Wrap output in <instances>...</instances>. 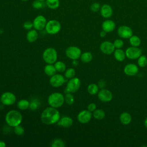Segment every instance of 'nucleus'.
I'll list each match as a JSON object with an SVG mask.
<instances>
[{
	"mask_svg": "<svg viewBox=\"0 0 147 147\" xmlns=\"http://www.w3.org/2000/svg\"><path fill=\"white\" fill-rule=\"evenodd\" d=\"M60 118V114L56 108L53 107H47L41 113V119L42 122L47 125H51L57 123Z\"/></svg>",
	"mask_w": 147,
	"mask_h": 147,
	"instance_id": "f257e3e1",
	"label": "nucleus"
},
{
	"mask_svg": "<svg viewBox=\"0 0 147 147\" xmlns=\"http://www.w3.org/2000/svg\"><path fill=\"white\" fill-rule=\"evenodd\" d=\"M22 121V116L21 113L16 110L9 111L5 116V121L6 123L11 126L15 127L21 124Z\"/></svg>",
	"mask_w": 147,
	"mask_h": 147,
	"instance_id": "f03ea898",
	"label": "nucleus"
},
{
	"mask_svg": "<svg viewBox=\"0 0 147 147\" xmlns=\"http://www.w3.org/2000/svg\"><path fill=\"white\" fill-rule=\"evenodd\" d=\"M48 103L51 107H60L64 103V96L60 92H53L48 96Z\"/></svg>",
	"mask_w": 147,
	"mask_h": 147,
	"instance_id": "7ed1b4c3",
	"label": "nucleus"
},
{
	"mask_svg": "<svg viewBox=\"0 0 147 147\" xmlns=\"http://www.w3.org/2000/svg\"><path fill=\"white\" fill-rule=\"evenodd\" d=\"M42 59L47 64H53L57 59V52L55 48H48L43 52Z\"/></svg>",
	"mask_w": 147,
	"mask_h": 147,
	"instance_id": "20e7f679",
	"label": "nucleus"
},
{
	"mask_svg": "<svg viewBox=\"0 0 147 147\" xmlns=\"http://www.w3.org/2000/svg\"><path fill=\"white\" fill-rule=\"evenodd\" d=\"M61 24L60 22L56 20H51L47 22L45 26V31L49 34H56L61 30Z\"/></svg>",
	"mask_w": 147,
	"mask_h": 147,
	"instance_id": "39448f33",
	"label": "nucleus"
},
{
	"mask_svg": "<svg viewBox=\"0 0 147 147\" xmlns=\"http://www.w3.org/2000/svg\"><path fill=\"white\" fill-rule=\"evenodd\" d=\"M81 82L80 79L77 77H74L69 80L67 84L65 92L74 93L76 92L80 88Z\"/></svg>",
	"mask_w": 147,
	"mask_h": 147,
	"instance_id": "423d86ee",
	"label": "nucleus"
},
{
	"mask_svg": "<svg viewBox=\"0 0 147 147\" xmlns=\"http://www.w3.org/2000/svg\"><path fill=\"white\" fill-rule=\"evenodd\" d=\"M0 101L4 105H12L16 102V96L13 93L11 92H5L1 96Z\"/></svg>",
	"mask_w": 147,
	"mask_h": 147,
	"instance_id": "0eeeda50",
	"label": "nucleus"
},
{
	"mask_svg": "<svg viewBox=\"0 0 147 147\" xmlns=\"http://www.w3.org/2000/svg\"><path fill=\"white\" fill-rule=\"evenodd\" d=\"M66 56L71 60H78L82 55L81 50L76 46H71L65 50Z\"/></svg>",
	"mask_w": 147,
	"mask_h": 147,
	"instance_id": "6e6552de",
	"label": "nucleus"
},
{
	"mask_svg": "<svg viewBox=\"0 0 147 147\" xmlns=\"http://www.w3.org/2000/svg\"><path fill=\"white\" fill-rule=\"evenodd\" d=\"M47 23V19L44 16H37L34 18L33 21V28L37 30H42L45 29Z\"/></svg>",
	"mask_w": 147,
	"mask_h": 147,
	"instance_id": "1a4fd4ad",
	"label": "nucleus"
},
{
	"mask_svg": "<svg viewBox=\"0 0 147 147\" xmlns=\"http://www.w3.org/2000/svg\"><path fill=\"white\" fill-rule=\"evenodd\" d=\"M126 56L130 59H138L142 55V49L136 47H130L125 51Z\"/></svg>",
	"mask_w": 147,
	"mask_h": 147,
	"instance_id": "9d476101",
	"label": "nucleus"
},
{
	"mask_svg": "<svg viewBox=\"0 0 147 147\" xmlns=\"http://www.w3.org/2000/svg\"><path fill=\"white\" fill-rule=\"evenodd\" d=\"M65 78L61 74H55L51 76L49 83L53 87H59L64 84L65 82Z\"/></svg>",
	"mask_w": 147,
	"mask_h": 147,
	"instance_id": "9b49d317",
	"label": "nucleus"
},
{
	"mask_svg": "<svg viewBox=\"0 0 147 147\" xmlns=\"http://www.w3.org/2000/svg\"><path fill=\"white\" fill-rule=\"evenodd\" d=\"M118 34L119 37L123 38H129L133 35L132 29L126 25H122L118 28L117 30Z\"/></svg>",
	"mask_w": 147,
	"mask_h": 147,
	"instance_id": "f8f14e48",
	"label": "nucleus"
},
{
	"mask_svg": "<svg viewBox=\"0 0 147 147\" xmlns=\"http://www.w3.org/2000/svg\"><path fill=\"white\" fill-rule=\"evenodd\" d=\"M99 99L103 102H109L113 99V94L110 91L102 88L98 92Z\"/></svg>",
	"mask_w": 147,
	"mask_h": 147,
	"instance_id": "ddd939ff",
	"label": "nucleus"
},
{
	"mask_svg": "<svg viewBox=\"0 0 147 147\" xmlns=\"http://www.w3.org/2000/svg\"><path fill=\"white\" fill-rule=\"evenodd\" d=\"M100 49L103 53L106 55H110L114 52L115 47L113 43L109 41H105L100 44Z\"/></svg>",
	"mask_w": 147,
	"mask_h": 147,
	"instance_id": "4468645a",
	"label": "nucleus"
},
{
	"mask_svg": "<svg viewBox=\"0 0 147 147\" xmlns=\"http://www.w3.org/2000/svg\"><path fill=\"white\" fill-rule=\"evenodd\" d=\"M92 114L89 110H83L78 115V120L81 123H88L91 119Z\"/></svg>",
	"mask_w": 147,
	"mask_h": 147,
	"instance_id": "2eb2a0df",
	"label": "nucleus"
},
{
	"mask_svg": "<svg viewBox=\"0 0 147 147\" xmlns=\"http://www.w3.org/2000/svg\"><path fill=\"white\" fill-rule=\"evenodd\" d=\"M138 71V68L137 65L130 63L127 64L124 68V72L128 76H134Z\"/></svg>",
	"mask_w": 147,
	"mask_h": 147,
	"instance_id": "dca6fc26",
	"label": "nucleus"
},
{
	"mask_svg": "<svg viewBox=\"0 0 147 147\" xmlns=\"http://www.w3.org/2000/svg\"><path fill=\"white\" fill-rule=\"evenodd\" d=\"M101 16L105 18H109L113 15V9L108 4L103 5L100 9Z\"/></svg>",
	"mask_w": 147,
	"mask_h": 147,
	"instance_id": "f3484780",
	"label": "nucleus"
},
{
	"mask_svg": "<svg viewBox=\"0 0 147 147\" xmlns=\"http://www.w3.org/2000/svg\"><path fill=\"white\" fill-rule=\"evenodd\" d=\"M102 28L103 30L106 33L113 32L115 28V23L110 20H107L105 21L102 24Z\"/></svg>",
	"mask_w": 147,
	"mask_h": 147,
	"instance_id": "a211bd4d",
	"label": "nucleus"
},
{
	"mask_svg": "<svg viewBox=\"0 0 147 147\" xmlns=\"http://www.w3.org/2000/svg\"><path fill=\"white\" fill-rule=\"evenodd\" d=\"M57 123L60 126H62L63 127H69L73 124V120L69 117L64 116L60 118Z\"/></svg>",
	"mask_w": 147,
	"mask_h": 147,
	"instance_id": "6ab92c4d",
	"label": "nucleus"
},
{
	"mask_svg": "<svg viewBox=\"0 0 147 147\" xmlns=\"http://www.w3.org/2000/svg\"><path fill=\"white\" fill-rule=\"evenodd\" d=\"M38 33L37 30L31 29L29 30L26 34V39L29 42H34L38 38Z\"/></svg>",
	"mask_w": 147,
	"mask_h": 147,
	"instance_id": "aec40b11",
	"label": "nucleus"
},
{
	"mask_svg": "<svg viewBox=\"0 0 147 147\" xmlns=\"http://www.w3.org/2000/svg\"><path fill=\"white\" fill-rule=\"evenodd\" d=\"M119 119L122 124L127 125L131 122V117L129 113L127 112H123L120 115Z\"/></svg>",
	"mask_w": 147,
	"mask_h": 147,
	"instance_id": "412c9836",
	"label": "nucleus"
},
{
	"mask_svg": "<svg viewBox=\"0 0 147 147\" xmlns=\"http://www.w3.org/2000/svg\"><path fill=\"white\" fill-rule=\"evenodd\" d=\"M57 71L55 68V67L52 64H48L44 67V72L45 74L49 76H52L56 74Z\"/></svg>",
	"mask_w": 147,
	"mask_h": 147,
	"instance_id": "4be33fe9",
	"label": "nucleus"
},
{
	"mask_svg": "<svg viewBox=\"0 0 147 147\" xmlns=\"http://www.w3.org/2000/svg\"><path fill=\"white\" fill-rule=\"evenodd\" d=\"M114 55L115 59L118 61H122L126 57L125 52L120 49H117L114 51Z\"/></svg>",
	"mask_w": 147,
	"mask_h": 147,
	"instance_id": "5701e85b",
	"label": "nucleus"
},
{
	"mask_svg": "<svg viewBox=\"0 0 147 147\" xmlns=\"http://www.w3.org/2000/svg\"><path fill=\"white\" fill-rule=\"evenodd\" d=\"M46 5L51 9H56L60 6L59 0H45Z\"/></svg>",
	"mask_w": 147,
	"mask_h": 147,
	"instance_id": "b1692460",
	"label": "nucleus"
},
{
	"mask_svg": "<svg viewBox=\"0 0 147 147\" xmlns=\"http://www.w3.org/2000/svg\"><path fill=\"white\" fill-rule=\"evenodd\" d=\"M30 102L26 99H21L17 102V107L20 110H25L29 107Z\"/></svg>",
	"mask_w": 147,
	"mask_h": 147,
	"instance_id": "393cba45",
	"label": "nucleus"
},
{
	"mask_svg": "<svg viewBox=\"0 0 147 147\" xmlns=\"http://www.w3.org/2000/svg\"><path fill=\"white\" fill-rule=\"evenodd\" d=\"M105 112L102 109H96L93 111V117L98 120H101L105 117Z\"/></svg>",
	"mask_w": 147,
	"mask_h": 147,
	"instance_id": "a878e982",
	"label": "nucleus"
},
{
	"mask_svg": "<svg viewBox=\"0 0 147 147\" xmlns=\"http://www.w3.org/2000/svg\"><path fill=\"white\" fill-rule=\"evenodd\" d=\"M129 42L131 46L138 47V46L141 44V40L140 38L136 35H132L129 38Z\"/></svg>",
	"mask_w": 147,
	"mask_h": 147,
	"instance_id": "bb28decb",
	"label": "nucleus"
},
{
	"mask_svg": "<svg viewBox=\"0 0 147 147\" xmlns=\"http://www.w3.org/2000/svg\"><path fill=\"white\" fill-rule=\"evenodd\" d=\"M80 59L83 63H89L92 59V55L91 52H86L82 53L80 56Z\"/></svg>",
	"mask_w": 147,
	"mask_h": 147,
	"instance_id": "cd10ccee",
	"label": "nucleus"
},
{
	"mask_svg": "<svg viewBox=\"0 0 147 147\" xmlns=\"http://www.w3.org/2000/svg\"><path fill=\"white\" fill-rule=\"evenodd\" d=\"M55 67L56 71L59 72H63L66 70V65L65 63L61 61H57L55 63Z\"/></svg>",
	"mask_w": 147,
	"mask_h": 147,
	"instance_id": "c85d7f7f",
	"label": "nucleus"
},
{
	"mask_svg": "<svg viewBox=\"0 0 147 147\" xmlns=\"http://www.w3.org/2000/svg\"><path fill=\"white\" fill-rule=\"evenodd\" d=\"M87 91L91 95H95L99 91V87L97 84L92 83L88 86Z\"/></svg>",
	"mask_w": 147,
	"mask_h": 147,
	"instance_id": "c756f323",
	"label": "nucleus"
},
{
	"mask_svg": "<svg viewBox=\"0 0 147 147\" xmlns=\"http://www.w3.org/2000/svg\"><path fill=\"white\" fill-rule=\"evenodd\" d=\"M75 101V98L74 95L71 92L65 93V95L64 96V102L67 104L71 105L74 103Z\"/></svg>",
	"mask_w": 147,
	"mask_h": 147,
	"instance_id": "7c9ffc66",
	"label": "nucleus"
},
{
	"mask_svg": "<svg viewBox=\"0 0 147 147\" xmlns=\"http://www.w3.org/2000/svg\"><path fill=\"white\" fill-rule=\"evenodd\" d=\"M75 74H76V71L75 69L72 68H69L65 71L64 76L65 78L70 79L75 76Z\"/></svg>",
	"mask_w": 147,
	"mask_h": 147,
	"instance_id": "2f4dec72",
	"label": "nucleus"
},
{
	"mask_svg": "<svg viewBox=\"0 0 147 147\" xmlns=\"http://www.w3.org/2000/svg\"><path fill=\"white\" fill-rule=\"evenodd\" d=\"M138 66L140 67H145L147 65V57L145 55H141L137 60Z\"/></svg>",
	"mask_w": 147,
	"mask_h": 147,
	"instance_id": "473e14b6",
	"label": "nucleus"
},
{
	"mask_svg": "<svg viewBox=\"0 0 147 147\" xmlns=\"http://www.w3.org/2000/svg\"><path fill=\"white\" fill-rule=\"evenodd\" d=\"M65 146V144L64 142L62 140L59 138H56L53 140L51 144V146L52 147H64Z\"/></svg>",
	"mask_w": 147,
	"mask_h": 147,
	"instance_id": "72a5a7b5",
	"label": "nucleus"
},
{
	"mask_svg": "<svg viewBox=\"0 0 147 147\" xmlns=\"http://www.w3.org/2000/svg\"><path fill=\"white\" fill-rule=\"evenodd\" d=\"M14 131L16 134L18 136H22V134H24L25 130L22 126L19 125L14 127Z\"/></svg>",
	"mask_w": 147,
	"mask_h": 147,
	"instance_id": "f704fd0d",
	"label": "nucleus"
},
{
	"mask_svg": "<svg viewBox=\"0 0 147 147\" xmlns=\"http://www.w3.org/2000/svg\"><path fill=\"white\" fill-rule=\"evenodd\" d=\"M44 4L43 1L35 0L32 3L33 7L36 9H40L44 7Z\"/></svg>",
	"mask_w": 147,
	"mask_h": 147,
	"instance_id": "c9c22d12",
	"label": "nucleus"
},
{
	"mask_svg": "<svg viewBox=\"0 0 147 147\" xmlns=\"http://www.w3.org/2000/svg\"><path fill=\"white\" fill-rule=\"evenodd\" d=\"M40 105V102H38V100H36V99H34V100H32L30 102V105H29V109L31 110H36L38 107Z\"/></svg>",
	"mask_w": 147,
	"mask_h": 147,
	"instance_id": "e433bc0d",
	"label": "nucleus"
},
{
	"mask_svg": "<svg viewBox=\"0 0 147 147\" xmlns=\"http://www.w3.org/2000/svg\"><path fill=\"white\" fill-rule=\"evenodd\" d=\"M100 5L98 2H94L90 6V10L93 12H97L100 9Z\"/></svg>",
	"mask_w": 147,
	"mask_h": 147,
	"instance_id": "4c0bfd02",
	"label": "nucleus"
},
{
	"mask_svg": "<svg viewBox=\"0 0 147 147\" xmlns=\"http://www.w3.org/2000/svg\"><path fill=\"white\" fill-rule=\"evenodd\" d=\"M113 44L114 45V47L117 49H120L123 46V41L121 39H116L114 40Z\"/></svg>",
	"mask_w": 147,
	"mask_h": 147,
	"instance_id": "58836bf2",
	"label": "nucleus"
},
{
	"mask_svg": "<svg viewBox=\"0 0 147 147\" xmlns=\"http://www.w3.org/2000/svg\"><path fill=\"white\" fill-rule=\"evenodd\" d=\"M23 27L26 30H31L33 28V22H31L30 21H25L23 24Z\"/></svg>",
	"mask_w": 147,
	"mask_h": 147,
	"instance_id": "ea45409f",
	"label": "nucleus"
},
{
	"mask_svg": "<svg viewBox=\"0 0 147 147\" xmlns=\"http://www.w3.org/2000/svg\"><path fill=\"white\" fill-rule=\"evenodd\" d=\"M96 109V105L94 103H91L87 106V110L91 112H93Z\"/></svg>",
	"mask_w": 147,
	"mask_h": 147,
	"instance_id": "a19ab883",
	"label": "nucleus"
},
{
	"mask_svg": "<svg viewBox=\"0 0 147 147\" xmlns=\"http://www.w3.org/2000/svg\"><path fill=\"white\" fill-rule=\"evenodd\" d=\"M106 82L104 80H100L98 83V86L99 87V88H100L101 89L104 88L106 86Z\"/></svg>",
	"mask_w": 147,
	"mask_h": 147,
	"instance_id": "79ce46f5",
	"label": "nucleus"
},
{
	"mask_svg": "<svg viewBox=\"0 0 147 147\" xmlns=\"http://www.w3.org/2000/svg\"><path fill=\"white\" fill-rule=\"evenodd\" d=\"M99 34H100V36L101 37H104L106 35V32L105 31H104V30H102V31H101L100 32Z\"/></svg>",
	"mask_w": 147,
	"mask_h": 147,
	"instance_id": "37998d69",
	"label": "nucleus"
},
{
	"mask_svg": "<svg viewBox=\"0 0 147 147\" xmlns=\"http://www.w3.org/2000/svg\"><path fill=\"white\" fill-rule=\"evenodd\" d=\"M6 144L3 141H0V147H5Z\"/></svg>",
	"mask_w": 147,
	"mask_h": 147,
	"instance_id": "c03bdc74",
	"label": "nucleus"
},
{
	"mask_svg": "<svg viewBox=\"0 0 147 147\" xmlns=\"http://www.w3.org/2000/svg\"><path fill=\"white\" fill-rule=\"evenodd\" d=\"M72 64L74 66H77L78 64H79V62L77 60H73V62H72Z\"/></svg>",
	"mask_w": 147,
	"mask_h": 147,
	"instance_id": "a18cd8bd",
	"label": "nucleus"
},
{
	"mask_svg": "<svg viewBox=\"0 0 147 147\" xmlns=\"http://www.w3.org/2000/svg\"><path fill=\"white\" fill-rule=\"evenodd\" d=\"M144 124H145V127L147 128V118L145 119V121H144Z\"/></svg>",
	"mask_w": 147,
	"mask_h": 147,
	"instance_id": "49530a36",
	"label": "nucleus"
},
{
	"mask_svg": "<svg viewBox=\"0 0 147 147\" xmlns=\"http://www.w3.org/2000/svg\"><path fill=\"white\" fill-rule=\"evenodd\" d=\"M20 1H28V0H20Z\"/></svg>",
	"mask_w": 147,
	"mask_h": 147,
	"instance_id": "de8ad7c7",
	"label": "nucleus"
},
{
	"mask_svg": "<svg viewBox=\"0 0 147 147\" xmlns=\"http://www.w3.org/2000/svg\"><path fill=\"white\" fill-rule=\"evenodd\" d=\"M38 1H45V0H38Z\"/></svg>",
	"mask_w": 147,
	"mask_h": 147,
	"instance_id": "09e8293b",
	"label": "nucleus"
},
{
	"mask_svg": "<svg viewBox=\"0 0 147 147\" xmlns=\"http://www.w3.org/2000/svg\"><path fill=\"white\" fill-rule=\"evenodd\" d=\"M0 100H1V97H0Z\"/></svg>",
	"mask_w": 147,
	"mask_h": 147,
	"instance_id": "8fccbe9b",
	"label": "nucleus"
}]
</instances>
